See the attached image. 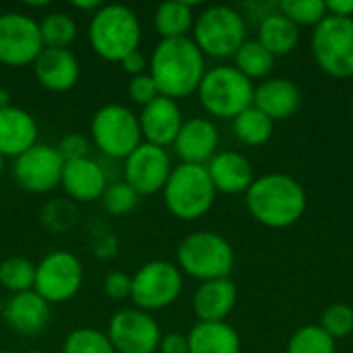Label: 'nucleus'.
<instances>
[{
	"label": "nucleus",
	"instance_id": "nucleus-38",
	"mask_svg": "<svg viewBox=\"0 0 353 353\" xmlns=\"http://www.w3.org/2000/svg\"><path fill=\"white\" fill-rule=\"evenodd\" d=\"M103 294L110 300H116V302L128 300L130 294H132V277L128 273H124V271L108 273L105 279H103Z\"/></svg>",
	"mask_w": 353,
	"mask_h": 353
},
{
	"label": "nucleus",
	"instance_id": "nucleus-1",
	"mask_svg": "<svg viewBox=\"0 0 353 353\" xmlns=\"http://www.w3.org/2000/svg\"><path fill=\"white\" fill-rule=\"evenodd\" d=\"M205 72V56L190 37L161 39L149 58L151 79L159 93L174 101L196 93Z\"/></svg>",
	"mask_w": 353,
	"mask_h": 353
},
{
	"label": "nucleus",
	"instance_id": "nucleus-10",
	"mask_svg": "<svg viewBox=\"0 0 353 353\" xmlns=\"http://www.w3.org/2000/svg\"><path fill=\"white\" fill-rule=\"evenodd\" d=\"M182 271L170 261H149L132 275L134 308L155 312L172 306L182 294Z\"/></svg>",
	"mask_w": 353,
	"mask_h": 353
},
{
	"label": "nucleus",
	"instance_id": "nucleus-34",
	"mask_svg": "<svg viewBox=\"0 0 353 353\" xmlns=\"http://www.w3.org/2000/svg\"><path fill=\"white\" fill-rule=\"evenodd\" d=\"M279 12L285 14L294 25H319L329 12L323 0H283Z\"/></svg>",
	"mask_w": 353,
	"mask_h": 353
},
{
	"label": "nucleus",
	"instance_id": "nucleus-27",
	"mask_svg": "<svg viewBox=\"0 0 353 353\" xmlns=\"http://www.w3.org/2000/svg\"><path fill=\"white\" fill-rule=\"evenodd\" d=\"M194 10L186 0H168L155 8L153 27L161 39L188 37V31L194 27Z\"/></svg>",
	"mask_w": 353,
	"mask_h": 353
},
{
	"label": "nucleus",
	"instance_id": "nucleus-40",
	"mask_svg": "<svg viewBox=\"0 0 353 353\" xmlns=\"http://www.w3.org/2000/svg\"><path fill=\"white\" fill-rule=\"evenodd\" d=\"M120 66H122V70H124L126 74H130V79H132V77L145 74V70L149 68V62H147V56H145L141 50H134V52H130L128 56H124V58L120 60Z\"/></svg>",
	"mask_w": 353,
	"mask_h": 353
},
{
	"label": "nucleus",
	"instance_id": "nucleus-12",
	"mask_svg": "<svg viewBox=\"0 0 353 353\" xmlns=\"http://www.w3.org/2000/svg\"><path fill=\"white\" fill-rule=\"evenodd\" d=\"M41 50L39 23L33 17L17 10L0 14V64L8 68L29 66Z\"/></svg>",
	"mask_w": 353,
	"mask_h": 353
},
{
	"label": "nucleus",
	"instance_id": "nucleus-9",
	"mask_svg": "<svg viewBox=\"0 0 353 353\" xmlns=\"http://www.w3.org/2000/svg\"><path fill=\"white\" fill-rule=\"evenodd\" d=\"M312 54L323 72L335 79L353 77V19L327 14L314 27Z\"/></svg>",
	"mask_w": 353,
	"mask_h": 353
},
{
	"label": "nucleus",
	"instance_id": "nucleus-24",
	"mask_svg": "<svg viewBox=\"0 0 353 353\" xmlns=\"http://www.w3.org/2000/svg\"><path fill=\"white\" fill-rule=\"evenodd\" d=\"M215 190L225 194L246 192L254 182V172L250 161L236 151H221L205 165Z\"/></svg>",
	"mask_w": 353,
	"mask_h": 353
},
{
	"label": "nucleus",
	"instance_id": "nucleus-30",
	"mask_svg": "<svg viewBox=\"0 0 353 353\" xmlns=\"http://www.w3.org/2000/svg\"><path fill=\"white\" fill-rule=\"evenodd\" d=\"M234 60H236V68L252 81V79H263L271 72L275 56L259 39H246L240 46V50L234 54Z\"/></svg>",
	"mask_w": 353,
	"mask_h": 353
},
{
	"label": "nucleus",
	"instance_id": "nucleus-14",
	"mask_svg": "<svg viewBox=\"0 0 353 353\" xmlns=\"http://www.w3.org/2000/svg\"><path fill=\"white\" fill-rule=\"evenodd\" d=\"M64 159L52 145L37 143L14 159L12 174L17 184L29 192H50L60 186Z\"/></svg>",
	"mask_w": 353,
	"mask_h": 353
},
{
	"label": "nucleus",
	"instance_id": "nucleus-18",
	"mask_svg": "<svg viewBox=\"0 0 353 353\" xmlns=\"http://www.w3.org/2000/svg\"><path fill=\"white\" fill-rule=\"evenodd\" d=\"M31 66L37 83L54 93L70 91L81 77V64L70 50L43 48Z\"/></svg>",
	"mask_w": 353,
	"mask_h": 353
},
{
	"label": "nucleus",
	"instance_id": "nucleus-13",
	"mask_svg": "<svg viewBox=\"0 0 353 353\" xmlns=\"http://www.w3.org/2000/svg\"><path fill=\"white\" fill-rule=\"evenodd\" d=\"M105 335L116 353H155L161 341L157 321L139 308H122L114 312Z\"/></svg>",
	"mask_w": 353,
	"mask_h": 353
},
{
	"label": "nucleus",
	"instance_id": "nucleus-4",
	"mask_svg": "<svg viewBox=\"0 0 353 353\" xmlns=\"http://www.w3.org/2000/svg\"><path fill=\"white\" fill-rule=\"evenodd\" d=\"M163 201L168 211L182 221H194L209 213L215 203V186L205 165L180 163L172 170Z\"/></svg>",
	"mask_w": 353,
	"mask_h": 353
},
{
	"label": "nucleus",
	"instance_id": "nucleus-42",
	"mask_svg": "<svg viewBox=\"0 0 353 353\" xmlns=\"http://www.w3.org/2000/svg\"><path fill=\"white\" fill-rule=\"evenodd\" d=\"M327 12L333 17H343V19H353V0H329Z\"/></svg>",
	"mask_w": 353,
	"mask_h": 353
},
{
	"label": "nucleus",
	"instance_id": "nucleus-7",
	"mask_svg": "<svg viewBox=\"0 0 353 353\" xmlns=\"http://www.w3.org/2000/svg\"><path fill=\"white\" fill-rule=\"evenodd\" d=\"M192 41L203 56L230 58L246 41L244 17L232 6H209L194 19Z\"/></svg>",
	"mask_w": 353,
	"mask_h": 353
},
{
	"label": "nucleus",
	"instance_id": "nucleus-2",
	"mask_svg": "<svg viewBox=\"0 0 353 353\" xmlns=\"http://www.w3.org/2000/svg\"><path fill=\"white\" fill-rule=\"evenodd\" d=\"M246 207L259 223L283 230L306 213V190L288 174H267L246 190Z\"/></svg>",
	"mask_w": 353,
	"mask_h": 353
},
{
	"label": "nucleus",
	"instance_id": "nucleus-31",
	"mask_svg": "<svg viewBox=\"0 0 353 353\" xmlns=\"http://www.w3.org/2000/svg\"><path fill=\"white\" fill-rule=\"evenodd\" d=\"M0 285L14 294L31 292L35 285V263L25 256H8L0 263Z\"/></svg>",
	"mask_w": 353,
	"mask_h": 353
},
{
	"label": "nucleus",
	"instance_id": "nucleus-28",
	"mask_svg": "<svg viewBox=\"0 0 353 353\" xmlns=\"http://www.w3.org/2000/svg\"><path fill=\"white\" fill-rule=\"evenodd\" d=\"M236 139L244 145L259 147L265 145L273 134V120L267 118L259 108L250 105L234 118Z\"/></svg>",
	"mask_w": 353,
	"mask_h": 353
},
{
	"label": "nucleus",
	"instance_id": "nucleus-43",
	"mask_svg": "<svg viewBox=\"0 0 353 353\" xmlns=\"http://www.w3.org/2000/svg\"><path fill=\"white\" fill-rule=\"evenodd\" d=\"M72 6L79 8V10H91V12H95V10H99L101 2L99 0H87V2H72Z\"/></svg>",
	"mask_w": 353,
	"mask_h": 353
},
{
	"label": "nucleus",
	"instance_id": "nucleus-47",
	"mask_svg": "<svg viewBox=\"0 0 353 353\" xmlns=\"http://www.w3.org/2000/svg\"><path fill=\"white\" fill-rule=\"evenodd\" d=\"M0 353H17V352H0Z\"/></svg>",
	"mask_w": 353,
	"mask_h": 353
},
{
	"label": "nucleus",
	"instance_id": "nucleus-37",
	"mask_svg": "<svg viewBox=\"0 0 353 353\" xmlns=\"http://www.w3.org/2000/svg\"><path fill=\"white\" fill-rule=\"evenodd\" d=\"M126 93H128V97H130L134 103H139L141 108L149 105L151 101H155V99L161 95L159 89H157V85H155V81L151 79L149 72L139 74V77H132V79L128 81Z\"/></svg>",
	"mask_w": 353,
	"mask_h": 353
},
{
	"label": "nucleus",
	"instance_id": "nucleus-22",
	"mask_svg": "<svg viewBox=\"0 0 353 353\" xmlns=\"http://www.w3.org/2000/svg\"><path fill=\"white\" fill-rule=\"evenodd\" d=\"M37 145V122L35 118L17 105L0 110V155L19 157L27 149Z\"/></svg>",
	"mask_w": 353,
	"mask_h": 353
},
{
	"label": "nucleus",
	"instance_id": "nucleus-36",
	"mask_svg": "<svg viewBox=\"0 0 353 353\" xmlns=\"http://www.w3.org/2000/svg\"><path fill=\"white\" fill-rule=\"evenodd\" d=\"M321 329L331 339H343L353 331V308L347 304H333L321 316Z\"/></svg>",
	"mask_w": 353,
	"mask_h": 353
},
{
	"label": "nucleus",
	"instance_id": "nucleus-35",
	"mask_svg": "<svg viewBox=\"0 0 353 353\" xmlns=\"http://www.w3.org/2000/svg\"><path fill=\"white\" fill-rule=\"evenodd\" d=\"M101 205H103L105 213H110L114 217H124L139 205V194L124 180L112 182L105 186V190L101 194Z\"/></svg>",
	"mask_w": 353,
	"mask_h": 353
},
{
	"label": "nucleus",
	"instance_id": "nucleus-26",
	"mask_svg": "<svg viewBox=\"0 0 353 353\" xmlns=\"http://www.w3.org/2000/svg\"><path fill=\"white\" fill-rule=\"evenodd\" d=\"M259 41L273 54V56H283L296 50L300 41V31L298 25H294L285 14L269 12L261 19L259 25Z\"/></svg>",
	"mask_w": 353,
	"mask_h": 353
},
{
	"label": "nucleus",
	"instance_id": "nucleus-39",
	"mask_svg": "<svg viewBox=\"0 0 353 353\" xmlns=\"http://www.w3.org/2000/svg\"><path fill=\"white\" fill-rule=\"evenodd\" d=\"M60 157L66 161H74V159H83V157H89V139L79 134V132H72V134H66L60 139V143L56 145Z\"/></svg>",
	"mask_w": 353,
	"mask_h": 353
},
{
	"label": "nucleus",
	"instance_id": "nucleus-23",
	"mask_svg": "<svg viewBox=\"0 0 353 353\" xmlns=\"http://www.w3.org/2000/svg\"><path fill=\"white\" fill-rule=\"evenodd\" d=\"M300 101H302V93L298 85L290 79L275 77V79H267L254 89L252 105L275 122L294 116L296 110L300 108Z\"/></svg>",
	"mask_w": 353,
	"mask_h": 353
},
{
	"label": "nucleus",
	"instance_id": "nucleus-21",
	"mask_svg": "<svg viewBox=\"0 0 353 353\" xmlns=\"http://www.w3.org/2000/svg\"><path fill=\"white\" fill-rule=\"evenodd\" d=\"M238 302V290L230 277L205 281L192 296V310L199 323H223Z\"/></svg>",
	"mask_w": 353,
	"mask_h": 353
},
{
	"label": "nucleus",
	"instance_id": "nucleus-15",
	"mask_svg": "<svg viewBox=\"0 0 353 353\" xmlns=\"http://www.w3.org/2000/svg\"><path fill=\"white\" fill-rule=\"evenodd\" d=\"M172 170V159L165 149L141 143L124 159V182L139 196L155 194L165 188Z\"/></svg>",
	"mask_w": 353,
	"mask_h": 353
},
{
	"label": "nucleus",
	"instance_id": "nucleus-45",
	"mask_svg": "<svg viewBox=\"0 0 353 353\" xmlns=\"http://www.w3.org/2000/svg\"><path fill=\"white\" fill-rule=\"evenodd\" d=\"M2 168H4V157L0 155V172H2Z\"/></svg>",
	"mask_w": 353,
	"mask_h": 353
},
{
	"label": "nucleus",
	"instance_id": "nucleus-29",
	"mask_svg": "<svg viewBox=\"0 0 353 353\" xmlns=\"http://www.w3.org/2000/svg\"><path fill=\"white\" fill-rule=\"evenodd\" d=\"M39 23V33L43 48H56V50H68L70 43L77 39V23L68 12L54 10L48 12Z\"/></svg>",
	"mask_w": 353,
	"mask_h": 353
},
{
	"label": "nucleus",
	"instance_id": "nucleus-8",
	"mask_svg": "<svg viewBox=\"0 0 353 353\" xmlns=\"http://www.w3.org/2000/svg\"><path fill=\"white\" fill-rule=\"evenodd\" d=\"M93 145L112 159H126L141 143L139 116L122 103L101 105L89 124Z\"/></svg>",
	"mask_w": 353,
	"mask_h": 353
},
{
	"label": "nucleus",
	"instance_id": "nucleus-5",
	"mask_svg": "<svg viewBox=\"0 0 353 353\" xmlns=\"http://www.w3.org/2000/svg\"><path fill=\"white\" fill-rule=\"evenodd\" d=\"M176 261L182 273L201 283L225 279L234 269V248L215 232H194L180 242Z\"/></svg>",
	"mask_w": 353,
	"mask_h": 353
},
{
	"label": "nucleus",
	"instance_id": "nucleus-6",
	"mask_svg": "<svg viewBox=\"0 0 353 353\" xmlns=\"http://www.w3.org/2000/svg\"><path fill=\"white\" fill-rule=\"evenodd\" d=\"M201 105L215 118H236L252 105L254 85L236 66H215L205 72L199 89Z\"/></svg>",
	"mask_w": 353,
	"mask_h": 353
},
{
	"label": "nucleus",
	"instance_id": "nucleus-25",
	"mask_svg": "<svg viewBox=\"0 0 353 353\" xmlns=\"http://www.w3.org/2000/svg\"><path fill=\"white\" fill-rule=\"evenodd\" d=\"M186 339L190 353H240V335L225 321L196 323Z\"/></svg>",
	"mask_w": 353,
	"mask_h": 353
},
{
	"label": "nucleus",
	"instance_id": "nucleus-11",
	"mask_svg": "<svg viewBox=\"0 0 353 353\" xmlns=\"http://www.w3.org/2000/svg\"><path fill=\"white\" fill-rule=\"evenodd\" d=\"M83 279L85 271L81 261L72 252L54 250L35 263L33 292L39 294L50 306L64 304L81 292Z\"/></svg>",
	"mask_w": 353,
	"mask_h": 353
},
{
	"label": "nucleus",
	"instance_id": "nucleus-33",
	"mask_svg": "<svg viewBox=\"0 0 353 353\" xmlns=\"http://www.w3.org/2000/svg\"><path fill=\"white\" fill-rule=\"evenodd\" d=\"M285 353H335V339H331L321 325H306L294 333Z\"/></svg>",
	"mask_w": 353,
	"mask_h": 353
},
{
	"label": "nucleus",
	"instance_id": "nucleus-16",
	"mask_svg": "<svg viewBox=\"0 0 353 353\" xmlns=\"http://www.w3.org/2000/svg\"><path fill=\"white\" fill-rule=\"evenodd\" d=\"M182 124H184V118H182V110L178 101L163 97V95H159L155 101L145 105L139 114L143 143H149L161 149H165L168 145H174Z\"/></svg>",
	"mask_w": 353,
	"mask_h": 353
},
{
	"label": "nucleus",
	"instance_id": "nucleus-17",
	"mask_svg": "<svg viewBox=\"0 0 353 353\" xmlns=\"http://www.w3.org/2000/svg\"><path fill=\"white\" fill-rule=\"evenodd\" d=\"M217 145H219V130L207 118L184 120L174 141L176 155L182 159V163H190V165H207L215 157Z\"/></svg>",
	"mask_w": 353,
	"mask_h": 353
},
{
	"label": "nucleus",
	"instance_id": "nucleus-32",
	"mask_svg": "<svg viewBox=\"0 0 353 353\" xmlns=\"http://www.w3.org/2000/svg\"><path fill=\"white\" fill-rule=\"evenodd\" d=\"M62 353H116L105 333L93 327H81L66 335Z\"/></svg>",
	"mask_w": 353,
	"mask_h": 353
},
{
	"label": "nucleus",
	"instance_id": "nucleus-20",
	"mask_svg": "<svg viewBox=\"0 0 353 353\" xmlns=\"http://www.w3.org/2000/svg\"><path fill=\"white\" fill-rule=\"evenodd\" d=\"M60 186L77 203H93L101 199L108 186V178L103 168L95 159L83 157L64 163Z\"/></svg>",
	"mask_w": 353,
	"mask_h": 353
},
{
	"label": "nucleus",
	"instance_id": "nucleus-46",
	"mask_svg": "<svg viewBox=\"0 0 353 353\" xmlns=\"http://www.w3.org/2000/svg\"><path fill=\"white\" fill-rule=\"evenodd\" d=\"M27 353H43V352H39V350H33V352H27Z\"/></svg>",
	"mask_w": 353,
	"mask_h": 353
},
{
	"label": "nucleus",
	"instance_id": "nucleus-48",
	"mask_svg": "<svg viewBox=\"0 0 353 353\" xmlns=\"http://www.w3.org/2000/svg\"><path fill=\"white\" fill-rule=\"evenodd\" d=\"M352 118H353V101H352Z\"/></svg>",
	"mask_w": 353,
	"mask_h": 353
},
{
	"label": "nucleus",
	"instance_id": "nucleus-3",
	"mask_svg": "<svg viewBox=\"0 0 353 353\" xmlns=\"http://www.w3.org/2000/svg\"><path fill=\"white\" fill-rule=\"evenodd\" d=\"M91 50L105 62H120L141 46V21L124 4H101L89 23Z\"/></svg>",
	"mask_w": 353,
	"mask_h": 353
},
{
	"label": "nucleus",
	"instance_id": "nucleus-41",
	"mask_svg": "<svg viewBox=\"0 0 353 353\" xmlns=\"http://www.w3.org/2000/svg\"><path fill=\"white\" fill-rule=\"evenodd\" d=\"M159 353H190L188 352V339L186 335H180V333H165L161 335V341H159Z\"/></svg>",
	"mask_w": 353,
	"mask_h": 353
},
{
	"label": "nucleus",
	"instance_id": "nucleus-19",
	"mask_svg": "<svg viewBox=\"0 0 353 353\" xmlns=\"http://www.w3.org/2000/svg\"><path fill=\"white\" fill-rule=\"evenodd\" d=\"M2 316L14 333L23 337H33L39 335L50 323V304L33 290L25 294H14L4 304Z\"/></svg>",
	"mask_w": 353,
	"mask_h": 353
},
{
	"label": "nucleus",
	"instance_id": "nucleus-44",
	"mask_svg": "<svg viewBox=\"0 0 353 353\" xmlns=\"http://www.w3.org/2000/svg\"><path fill=\"white\" fill-rule=\"evenodd\" d=\"M8 105H12V103H10V93H8L6 89L0 87V110H2V108H8Z\"/></svg>",
	"mask_w": 353,
	"mask_h": 353
}]
</instances>
